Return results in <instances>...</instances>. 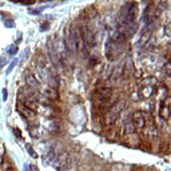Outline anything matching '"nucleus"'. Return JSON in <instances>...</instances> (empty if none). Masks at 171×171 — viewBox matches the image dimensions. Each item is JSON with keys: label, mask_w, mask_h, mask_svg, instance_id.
<instances>
[{"label": "nucleus", "mask_w": 171, "mask_h": 171, "mask_svg": "<svg viewBox=\"0 0 171 171\" xmlns=\"http://www.w3.org/2000/svg\"><path fill=\"white\" fill-rule=\"evenodd\" d=\"M28 170H29V171H39V168H38L35 164H29V166H28Z\"/></svg>", "instance_id": "18"}, {"label": "nucleus", "mask_w": 171, "mask_h": 171, "mask_svg": "<svg viewBox=\"0 0 171 171\" xmlns=\"http://www.w3.org/2000/svg\"><path fill=\"white\" fill-rule=\"evenodd\" d=\"M80 32H82V38H83V40H84V43H86V46H87V47L92 48L95 44H96V40H95L92 29H90L88 27H86V28H80Z\"/></svg>", "instance_id": "5"}, {"label": "nucleus", "mask_w": 171, "mask_h": 171, "mask_svg": "<svg viewBox=\"0 0 171 171\" xmlns=\"http://www.w3.org/2000/svg\"><path fill=\"white\" fill-rule=\"evenodd\" d=\"M12 2H19V0H12Z\"/></svg>", "instance_id": "24"}, {"label": "nucleus", "mask_w": 171, "mask_h": 171, "mask_svg": "<svg viewBox=\"0 0 171 171\" xmlns=\"http://www.w3.org/2000/svg\"><path fill=\"white\" fill-rule=\"evenodd\" d=\"M122 106H123V102H120L119 104H115L114 107H111V108H110L107 112H106V117H104V123L107 124V126L112 124V123L115 122V120H117V118H118L119 112L122 111Z\"/></svg>", "instance_id": "4"}, {"label": "nucleus", "mask_w": 171, "mask_h": 171, "mask_svg": "<svg viewBox=\"0 0 171 171\" xmlns=\"http://www.w3.org/2000/svg\"><path fill=\"white\" fill-rule=\"evenodd\" d=\"M111 98V88L107 87V86H99L95 91V100H96V104L103 107V106L108 104V100Z\"/></svg>", "instance_id": "3"}, {"label": "nucleus", "mask_w": 171, "mask_h": 171, "mask_svg": "<svg viewBox=\"0 0 171 171\" xmlns=\"http://www.w3.org/2000/svg\"><path fill=\"white\" fill-rule=\"evenodd\" d=\"M147 135L150 138L155 139L158 137V128H157V124L154 123V120L150 117V123H148V128H147Z\"/></svg>", "instance_id": "12"}, {"label": "nucleus", "mask_w": 171, "mask_h": 171, "mask_svg": "<svg viewBox=\"0 0 171 171\" xmlns=\"http://www.w3.org/2000/svg\"><path fill=\"white\" fill-rule=\"evenodd\" d=\"M13 132H15V135H16L18 138H22V134L19 132V130H18V128H13Z\"/></svg>", "instance_id": "19"}, {"label": "nucleus", "mask_w": 171, "mask_h": 171, "mask_svg": "<svg viewBox=\"0 0 171 171\" xmlns=\"http://www.w3.org/2000/svg\"><path fill=\"white\" fill-rule=\"evenodd\" d=\"M24 78H26V83H27V86H28V87L31 88V90H34V91H35V90H38V88L40 87V82H39L38 78L35 76L34 74L27 72V74H26V76H24Z\"/></svg>", "instance_id": "7"}, {"label": "nucleus", "mask_w": 171, "mask_h": 171, "mask_svg": "<svg viewBox=\"0 0 171 171\" xmlns=\"http://www.w3.org/2000/svg\"><path fill=\"white\" fill-rule=\"evenodd\" d=\"M16 52H18V47L16 46H11V47H8V54L9 55H16Z\"/></svg>", "instance_id": "15"}, {"label": "nucleus", "mask_w": 171, "mask_h": 171, "mask_svg": "<svg viewBox=\"0 0 171 171\" xmlns=\"http://www.w3.org/2000/svg\"><path fill=\"white\" fill-rule=\"evenodd\" d=\"M7 98H8V96H7V90H3V99L7 100Z\"/></svg>", "instance_id": "22"}, {"label": "nucleus", "mask_w": 171, "mask_h": 171, "mask_svg": "<svg viewBox=\"0 0 171 171\" xmlns=\"http://www.w3.org/2000/svg\"><path fill=\"white\" fill-rule=\"evenodd\" d=\"M27 150H28V154L31 155V157H34V158H36V157H38V155H36V153L34 151V150H32V147H31V146H29V144H27Z\"/></svg>", "instance_id": "16"}, {"label": "nucleus", "mask_w": 171, "mask_h": 171, "mask_svg": "<svg viewBox=\"0 0 171 171\" xmlns=\"http://www.w3.org/2000/svg\"><path fill=\"white\" fill-rule=\"evenodd\" d=\"M160 118H163L164 120H167L170 117V107H168V99H166L164 102L160 103V110H159Z\"/></svg>", "instance_id": "11"}, {"label": "nucleus", "mask_w": 171, "mask_h": 171, "mask_svg": "<svg viewBox=\"0 0 171 171\" xmlns=\"http://www.w3.org/2000/svg\"><path fill=\"white\" fill-rule=\"evenodd\" d=\"M18 112L22 115L23 118H26V119H32L35 117V111H32V110H29L28 107H26V106H19L18 107Z\"/></svg>", "instance_id": "10"}, {"label": "nucleus", "mask_w": 171, "mask_h": 171, "mask_svg": "<svg viewBox=\"0 0 171 171\" xmlns=\"http://www.w3.org/2000/svg\"><path fill=\"white\" fill-rule=\"evenodd\" d=\"M43 94H44V96L49 100H58V98H59L56 87H52V86H46V87L43 88Z\"/></svg>", "instance_id": "8"}, {"label": "nucleus", "mask_w": 171, "mask_h": 171, "mask_svg": "<svg viewBox=\"0 0 171 171\" xmlns=\"http://www.w3.org/2000/svg\"><path fill=\"white\" fill-rule=\"evenodd\" d=\"M153 94H154V87L153 86H147V84H144L143 87H142V95L144 98H150V96H153Z\"/></svg>", "instance_id": "13"}, {"label": "nucleus", "mask_w": 171, "mask_h": 171, "mask_svg": "<svg viewBox=\"0 0 171 171\" xmlns=\"http://www.w3.org/2000/svg\"><path fill=\"white\" fill-rule=\"evenodd\" d=\"M48 55H49V59H51L52 66L58 67V66L62 64V63H60V59H59V54H56V51H55V47L52 46L51 42L48 43Z\"/></svg>", "instance_id": "9"}, {"label": "nucleus", "mask_w": 171, "mask_h": 171, "mask_svg": "<svg viewBox=\"0 0 171 171\" xmlns=\"http://www.w3.org/2000/svg\"><path fill=\"white\" fill-rule=\"evenodd\" d=\"M72 36H74V47H75V52L79 54L80 56H87V46H86L84 40H83V38H82L80 27L72 28Z\"/></svg>", "instance_id": "2"}, {"label": "nucleus", "mask_w": 171, "mask_h": 171, "mask_svg": "<svg viewBox=\"0 0 171 171\" xmlns=\"http://www.w3.org/2000/svg\"><path fill=\"white\" fill-rule=\"evenodd\" d=\"M132 126L135 130H143L146 126V118L142 111H137L132 114Z\"/></svg>", "instance_id": "6"}, {"label": "nucleus", "mask_w": 171, "mask_h": 171, "mask_svg": "<svg viewBox=\"0 0 171 171\" xmlns=\"http://www.w3.org/2000/svg\"><path fill=\"white\" fill-rule=\"evenodd\" d=\"M44 2H51V0H44Z\"/></svg>", "instance_id": "23"}, {"label": "nucleus", "mask_w": 171, "mask_h": 171, "mask_svg": "<svg viewBox=\"0 0 171 171\" xmlns=\"http://www.w3.org/2000/svg\"><path fill=\"white\" fill-rule=\"evenodd\" d=\"M124 47V36L122 34L118 35V38H110L108 42L106 43V56L108 60H117L119 55L123 52Z\"/></svg>", "instance_id": "1"}, {"label": "nucleus", "mask_w": 171, "mask_h": 171, "mask_svg": "<svg viewBox=\"0 0 171 171\" xmlns=\"http://www.w3.org/2000/svg\"><path fill=\"white\" fill-rule=\"evenodd\" d=\"M40 12V9H34V11H29V13L31 15H38Z\"/></svg>", "instance_id": "21"}, {"label": "nucleus", "mask_w": 171, "mask_h": 171, "mask_svg": "<svg viewBox=\"0 0 171 171\" xmlns=\"http://www.w3.org/2000/svg\"><path fill=\"white\" fill-rule=\"evenodd\" d=\"M56 153L54 151V150H51V151H49L48 154H46L44 155V162H46L47 164H49V163H54L55 160H56Z\"/></svg>", "instance_id": "14"}, {"label": "nucleus", "mask_w": 171, "mask_h": 171, "mask_svg": "<svg viewBox=\"0 0 171 171\" xmlns=\"http://www.w3.org/2000/svg\"><path fill=\"white\" fill-rule=\"evenodd\" d=\"M15 64H16V60H13V62H12V63H11V64H9V66H8V68H7V74H9V72L12 71V70H13V67H15Z\"/></svg>", "instance_id": "17"}, {"label": "nucleus", "mask_w": 171, "mask_h": 171, "mask_svg": "<svg viewBox=\"0 0 171 171\" xmlns=\"http://www.w3.org/2000/svg\"><path fill=\"white\" fill-rule=\"evenodd\" d=\"M4 63H6V58H2V59H0V68L4 66Z\"/></svg>", "instance_id": "20"}]
</instances>
